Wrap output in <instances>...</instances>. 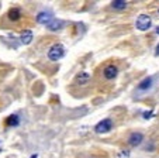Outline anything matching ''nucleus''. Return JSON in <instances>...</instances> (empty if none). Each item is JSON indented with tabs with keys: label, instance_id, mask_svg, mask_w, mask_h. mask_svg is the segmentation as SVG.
<instances>
[{
	"label": "nucleus",
	"instance_id": "f257e3e1",
	"mask_svg": "<svg viewBox=\"0 0 159 158\" xmlns=\"http://www.w3.org/2000/svg\"><path fill=\"white\" fill-rule=\"evenodd\" d=\"M151 24H152V20L148 14H139L137 21H135V27L139 31H147L151 28Z\"/></svg>",
	"mask_w": 159,
	"mask_h": 158
},
{
	"label": "nucleus",
	"instance_id": "f03ea898",
	"mask_svg": "<svg viewBox=\"0 0 159 158\" xmlns=\"http://www.w3.org/2000/svg\"><path fill=\"white\" fill-rule=\"evenodd\" d=\"M65 55V48H63L62 44H55L49 48L48 51V58L51 61H58Z\"/></svg>",
	"mask_w": 159,
	"mask_h": 158
},
{
	"label": "nucleus",
	"instance_id": "7ed1b4c3",
	"mask_svg": "<svg viewBox=\"0 0 159 158\" xmlns=\"http://www.w3.org/2000/svg\"><path fill=\"white\" fill-rule=\"evenodd\" d=\"M113 128V122L111 119H103L102 122H99L96 126H94V131L97 134H106Z\"/></svg>",
	"mask_w": 159,
	"mask_h": 158
},
{
	"label": "nucleus",
	"instance_id": "20e7f679",
	"mask_svg": "<svg viewBox=\"0 0 159 158\" xmlns=\"http://www.w3.org/2000/svg\"><path fill=\"white\" fill-rule=\"evenodd\" d=\"M52 20H54V16H52L49 12H41V13H38V14H37V21H38L39 24L48 26Z\"/></svg>",
	"mask_w": 159,
	"mask_h": 158
},
{
	"label": "nucleus",
	"instance_id": "39448f33",
	"mask_svg": "<svg viewBox=\"0 0 159 158\" xmlns=\"http://www.w3.org/2000/svg\"><path fill=\"white\" fill-rule=\"evenodd\" d=\"M142 141H144V136H142L141 133H132V134H129V137H128V144L131 147L139 146Z\"/></svg>",
	"mask_w": 159,
	"mask_h": 158
},
{
	"label": "nucleus",
	"instance_id": "423d86ee",
	"mask_svg": "<svg viewBox=\"0 0 159 158\" xmlns=\"http://www.w3.org/2000/svg\"><path fill=\"white\" fill-rule=\"evenodd\" d=\"M103 74H104L106 79H114L118 74V69L116 65H107L104 68V71H103Z\"/></svg>",
	"mask_w": 159,
	"mask_h": 158
},
{
	"label": "nucleus",
	"instance_id": "0eeeda50",
	"mask_svg": "<svg viewBox=\"0 0 159 158\" xmlns=\"http://www.w3.org/2000/svg\"><path fill=\"white\" fill-rule=\"evenodd\" d=\"M65 27V21L62 20H58V18H54V20L51 21V23L47 26V28L51 31H58V30H62V28Z\"/></svg>",
	"mask_w": 159,
	"mask_h": 158
},
{
	"label": "nucleus",
	"instance_id": "6e6552de",
	"mask_svg": "<svg viewBox=\"0 0 159 158\" xmlns=\"http://www.w3.org/2000/svg\"><path fill=\"white\" fill-rule=\"evenodd\" d=\"M75 82L78 85H87L90 82V74H87V72H80V74H78V76H76Z\"/></svg>",
	"mask_w": 159,
	"mask_h": 158
},
{
	"label": "nucleus",
	"instance_id": "1a4fd4ad",
	"mask_svg": "<svg viewBox=\"0 0 159 158\" xmlns=\"http://www.w3.org/2000/svg\"><path fill=\"white\" fill-rule=\"evenodd\" d=\"M7 16H9V18L11 21H18L23 14H21V10L18 9V7H13V9L9 10V14Z\"/></svg>",
	"mask_w": 159,
	"mask_h": 158
},
{
	"label": "nucleus",
	"instance_id": "9d476101",
	"mask_svg": "<svg viewBox=\"0 0 159 158\" xmlns=\"http://www.w3.org/2000/svg\"><path fill=\"white\" fill-rule=\"evenodd\" d=\"M20 124V119H18L17 114H11L6 119V126L7 127H17Z\"/></svg>",
	"mask_w": 159,
	"mask_h": 158
},
{
	"label": "nucleus",
	"instance_id": "9b49d317",
	"mask_svg": "<svg viewBox=\"0 0 159 158\" xmlns=\"http://www.w3.org/2000/svg\"><path fill=\"white\" fill-rule=\"evenodd\" d=\"M20 41L24 45H28L31 41H33V31H30V30L24 31V33L20 36Z\"/></svg>",
	"mask_w": 159,
	"mask_h": 158
},
{
	"label": "nucleus",
	"instance_id": "f8f14e48",
	"mask_svg": "<svg viewBox=\"0 0 159 158\" xmlns=\"http://www.w3.org/2000/svg\"><path fill=\"white\" fill-rule=\"evenodd\" d=\"M152 84H153V79L152 78H145L142 82H139V85H138V90H148L151 86H152Z\"/></svg>",
	"mask_w": 159,
	"mask_h": 158
},
{
	"label": "nucleus",
	"instance_id": "ddd939ff",
	"mask_svg": "<svg viewBox=\"0 0 159 158\" xmlns=\"http://www.w3.org/2000/svg\"><path fill=\"white\" fill-rule=\"evenodd\" d=\"M111 7L116 10H124L127 7V2L125 0H114V2H111Z\"/></svg>",
	"mask_w": 159,
	"mask_h": 158
},
{
	"label": "nucleus",
	"instance_id": "4468645a",
	"mask_svg": "<svg viewBox=\"0 0 159 158\" xmlns=\"http://www.w3.org/2000/svg\"><path fill=\"white\" fill-rule=\"evenodd\" d=\"M129 150H121L117 154V158H129Z\"/></svg>",
	"mask_w": 159,
	"mask_h": 158
},
{
	"label": "nucleus",
	"instance_id": "2eb2a0df",
	"mask_svg": "<svg viewBox=\"0 0 159 158\" xmlns=\"http://www.w3.org/2000/svg\"><path fill=\"white\" fill-rule=\"evenodd\" d=\"M152 114H153V112L149 110V112H144V113H142V116H144V119H151V117H152Z\"/></svg>",
	"mask_w": 159,
	"mask_h": 158
},
{
	"label": "nucleus",
	"instance_id": "dca6fc26",
	"mask_svg": "<svg viewBox=\"0 0 159 158\" xmlns=\"http://www.w3.org/2000/svg\"><path fill=\"white\" fill-rule=\"evenodd\" d=\"M159 55V44H158V47H156V50H155V57H158Z\"/></svg>",
	"mask_w": 159,
	"mask_h": 158
},
{
	"label": "nucleus",
	"instance_id": "f3484780",
	"mask_svg": "<svg viewBox=\"0 0 159 158\" xmlns=\"http://www.w3.org/2000/svg\"><path fill=\"white\" fill-rule=\"evenodd\" d=\"M31 158H38V154H33L31 155Z\"/></svg>",
	"mask_w": 159,
	"mask_h": 158
},
{
	"label": "nucleus",
	"instance_id": "a211bd4d",
	"mask_svg": "<svg viewBox=\"0 0 159 158\" xmlns=\"http://www.w3.org/2000/svg\"><path fill=\"white\" fill-rule=\"evenodd\" d=\"M2 150H3V144H2V141H0V152H2Z\"/></svg>",
	"mask_w": 159,
	"mask_h": 158
},
{
	"label": "nucleus",
	"instance_id": "6ab92c4d",
	"mask_svg": "<svg viewBox=\"0 0 159 158\" xmlns=\"http://www.w3.org/2000/svg\"><path fill=\"white\" fill-rule=\"evenodd\" d=\"M155 31H156V34H159V27H158V28H156V30H155Z\"/></svg>",
	"mask_w": 159,
	"mask_h": 158
}]
</instances>
